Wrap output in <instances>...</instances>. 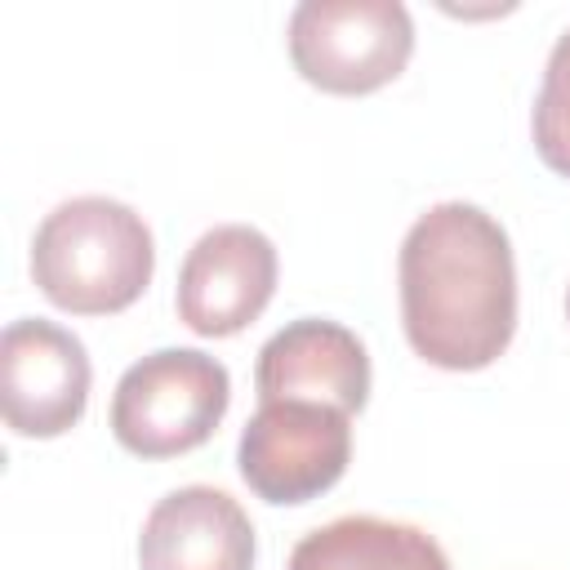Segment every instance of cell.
<instances>
[{"mask_svg": "<svg viewBox=\"0 0 570 570\" xmlns=\"http://www.w3.org/2000/svg\"><path fill=\"white\" fill-rule=\"evenodd\" d=\"M156 245L138 209L111 196H71L31 236L40 294L76 316L125 312L151 281Z\"/></svg>", "mask_w": 570, "mask_h": 570, "instance_id": "cell-2", "label": "cell"}, {"mask_svg": "<svg viewBox=\"0 0 570 570\" xmlns=\"http://www.w3.org/2000/svg\"><path fill=\"white\" fill-rule=\"evenodd\" d=\"M89 379V352L71 330L45 316H22L4 325L0 410L18 436H62L71 423H80Z\"/></svg>", "mask_w": 570, "mask_h": 570, "instance_id": "cell-6", "label": "cell"}, {"mask_svg": "<svg viewBox=\"0 0 570 570\" xmlns=\"http://www.w3.org/2000/svg\"><path fill=\"white\" fill-rule=\"evenodd\" d=\"M254 387L258 401H316L356 414L370 396V356L347 325L303 316L258 347Z\"/></svg>", "mask_w": 570, "mask_h": 570, "instance_id": "cell-8", "label": "cell"}, {"mask_svg": "<svg viewBox=\"0 0 570 570\" xmlns=\"http://www.w3.org/2000/svg\"><path fill=\"white\" fill-rule=\"evenodd\" d=\"M401 321L410 347L441 370H485L517 330V263L494 214L441 200L401 240Z\"/></svg>", "mask_w": 570, "mask_h": 570, "instance_id": "cell-1", "label": "cell"}, {"mask_svg": "<svg viewBox=\"0 0 570 570\" xmlns=\"http://www.w3.org/2000/svg\"><path fill=\"white\" fill-rule=\"evenodd\" d=\"M566 312H570V294H566Z\"/></svg>", "mask_w": 570, "mask_h": 570, "instance_id": "cell-12", "label": "cell"}, {"mask_svg": "<svg viewBox=\"0 0 570 570\" xmlns=\"http://www.w3.org/2000/svg\"><path fill=\"white\" fill-rule=\"evenodd\" d=\"M352 459V423L316 401H258L240 432L236 468L267 503H307L325 494Z\"/></svg>", "mask_w": 570, "mask_h": 570, "instance_id": "cell-5", "label": "cell"}, {"mask_svg": "<svg viewBox=\"0 0 570 570\" xmlns=\"http://www.w3.org/2000/svg\"><path fill=\"white\" fill-rule=\"evenodd\" d=\"M232 401V374L200 347H160L134 361L111 392V432L129 454L174 459L214 436Z\"/></svg>", "mask_w": 570, "mask_h": 570, "instance_id": "cell-3", "label": "cell"}, {"mask_svg": "<svg viewBox=\"0 0 570 570\" xmlns=\"http://www.w3.org/2000/svg\"><path fill=\"white\" fill-rule=\"evenodd\" d=\"M414 49L401 0H303L289 13V58L325 94H370L396 80Z\"/></svg>", "mask_w": 570, "mask_h": 570, "instance_id": "cell-4", "label": "cell"}, {"mask_svg": "<svg viewBox=\"0 0 570 570\" xmlns=\"http://www.w3.org/2000/svg\"><path fill=\"white\" fill-rule=\"evenodd\" d=\"M138 570H254L249 512L214 485H178L142 521Z\"/></svg>", "mask_w": 570, "mask_h": 570, "instance_id": "cell-9", "label": "cell"}, {"mask_svg": "<svg viewBox=\"0 0 570 570\" xmlns=\"http://www.w3.org/2000/svg\"><path fill=\"white\" fill-rule=\"evenodd\" d=\"M285 570H450V557L428 530L361 512L303 534Z\"/></svg>", "mask_w": 570, "mask_h": 570, "instance_id": "cell-10", "label": "cell"}, {"mask_svg": "<svg viewBox=\"0 0 570 570\" xmlns=\"http://www.w3.org/2000/svg\"><path fill=\"white\" fill-rule=\"evenodd\" d=\"M276 289V245L249 223L209 227L178 267V321L200 338L240 334Z\"/></svg>", "mask_w": 570, "mask_h": 570, "instance_id": "cell-7", "label": "cell"}, {"mask_svg": "<svg viewBox=\"0 0 570 570\" xmlns=\"http://www.w3.org/2000/svg\"><path fill=\"white\" fill-rule=\"evenodd\" d=\"M530 134H534V151L539 160L570 178V27L557 36L548 67H543V85L534 98V116H530Z\"/></svg>", "mask_w": 570, "mask_h": 570, "instance_id": "cell-11", "label": "cell"}]
</instances>
